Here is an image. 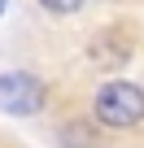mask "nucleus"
<instances>
[{
	"instance_id": "nucleus-1",
	"label": "nucleus",
	"mask_w": 144,
	"mask_h": 148,
	"mask_svg": "<svg viewBox=\"0 0 144 148\" xmlns=\"http://www.w3.org/2000/svg\"><path fill=\"white\" fill-rule=\"evenodd\" d=\"M92 118L109 131H135L144 122V87L140 83H127V79H114L96 92L92 100Z\"/></svg>"
},
{
	"instance_id": "nucleus-2",
	"label": "nucleus",
	"mask_w": 144,
	"mask_h": 148,
	"mask_svg": "<svg viewBox=\"0 0 144 148\" xmlns=\"http://www.w3.org/2000/svg\"><path fill=\"white\" fill-rule=\"evenodd\" d=\"M44 105H48L44 79H35V74H26V70L0 74V109H5V113H13V118H35Z\"/></svg>"
},
{
	"instance_id": "nucleus-3",
	"label": "nucleus",
	"mask_w": 144,
	"mask_h": 148,
	"mask_svg": "<svg viewBox=\"0 0 144 148\" xmlns=\"http://www.w3.org/2000/svg\"><path fill=\"white\" fill-rule=\"evenodd\" d=\"M39 9L52 13V18H70V13H79V9H83V0H39Z\"/></svg>"
},
{
	"instance_id": "nucleus-4",
	"label": "nucleus",
	"mask_w": 144,
	"mask_h": 148,
	"mask_svg": "<svg viewBox=\"0 0 144 148\" xmlns=\"http://www.w3.org/2000/svg\"><path fill=\"white\" fill-rule=\"evenodd\" d=\"M0 13H5V0H0Z\"/></svg>"
}]
</instances>
